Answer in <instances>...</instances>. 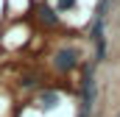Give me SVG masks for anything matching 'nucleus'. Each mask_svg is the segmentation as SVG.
<instances>
[{"label": "nucleus", "instance_id": "1", "mask_svg": "<svg viewBox=\"0 0 120 117\" xmlns=\"http://www.w3.org/2000/svg\"><path fill=\"white\" fill-rule=\"evenodd\" d=\"M95 98H98V87H95V67L84 70V81H81V114L78 117H90L92 106H95Z\"/></svg>", "mask_w": 120, "mask_h": 117}, {"label": "nucleus", "instance_id": "2", "mask_svg": "<svg viewBox=\"0 0 120 117\" xmlns=\"http://www.w3.org/2000/svg\"><path fill=\"white\" fill-rule=\"evenodd\" d=\"M106 6H109V0H101V6H98V17H95V25H92V39H95V45H98V61H103L106 58V36H103V22H106Z\"/></svg>", "mask_w": 120, "mask_h": 117}, {"label": "nucleus", "instance_id": "3", "mask_svg": "<svg viewBox=\"0 0 120 117\" xmlns=\"http://www.w3.org/2000/svg\"><path fill=\"white\" fill-rule=\"evenodd\" d=\"M53 64H56V70H59V73H70V70L78 64V50H73V48L59 50L56 58H53Z\"/></svg>", "mask_w": 120, "mask_h": 117}, {"label": "nucleus", "instance_id": "4", "mask_svg": "<svg viewBox=\"0 0 120 117\" xmlns=\"http://www.w3.org/2000/svg\"><path fill=\"white\" fill-rule=\"evenodd\" d=\"M39 17H42V20H45L48 25H56V22H59V17H56V14H53V11L48 8V6H42V8H39Z\"/></svg>", "mask_w": 120, "mask_h": 117}, {"label": "nucleus", "instance_id": "5", "mask_svg": "<svg viewBox=\"0 0 120 117\" xmlns=\"http://www.w3.org/2000/svg\"><path fill=\"white\" fill-rule=\"evenodd\" d=\"M59 103V95L56 92H48V95H42V109H53Z\"/></svg>", "mask_w": 120, "mask_h": 117}, {"label": "nucleus", "instance_id": "6", "mask_svg": "<svg viewBox=\"0 0 120 117\" xmlns=\"http://www.w3.org/2000/svg\"><path fill=\"white\" fill-rule=\"evenodd\" d=\"M75 6V0H56V8L59 11H67V8H73Z\"/></svg>", "mask_w": 120, "mask_h": 117}]
</instances>
